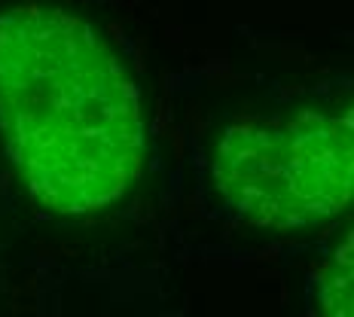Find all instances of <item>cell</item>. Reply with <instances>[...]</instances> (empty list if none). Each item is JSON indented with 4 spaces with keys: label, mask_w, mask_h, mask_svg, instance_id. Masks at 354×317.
Segmentation results:
<instances>
[{
    "label": "cell",
    "mask_w": 354,
    "mask_h": 317,
    "mask_svg": "<svg viewBox=\"0 0 354 317\" xmlns=\"http://www.w3.org/2000/svg\"><path fill=\"white\" fill-rule=\"evenodd\" d=\"M0 137L40 204L107 211L144 165L141 92L110 43L46 3L0 12Z\"/></svg>",
    "instance_id": "obj_1"
},
{
    "label": "cell",
    "mask_w": 354,
    "mask_h": 317,
    "mask_svg": "<svg viewBox=\"0 0 354 317\" xmlns=\"http://www.w3.org/2000/svg\"><path fill=\"white\" fill-rule=\"evenodd\" d=\"M211 183L235 220L260 229H312L339 217L354 193L348 107L235 119L214 146Z\"/></svg>",
    "instance_id": "obj_2"
},
{
    "label": "cell",
    "mask_w": 354,
    "mask_h": 317,
    "mask_svg": "<svg viewBox=\"0 0 354 317\" xmlns=\"http://www.w3.org/2000/svg\"><path fill=\"white\" fill-rule=\"evenodd\" d=\"M318 305L324 317H351V235L318 271Z\"/></svg>",
    "instance_id": "obj_3"
}]
</instances>
